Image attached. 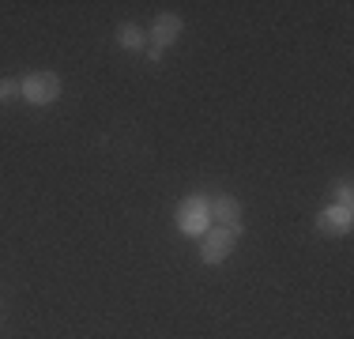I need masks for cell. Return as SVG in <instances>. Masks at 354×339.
Returning <instances> with one entry per match:
<instances>
[{
	"mask_svg": "<svg viewBox=\"0 0 354 339\" xmlns=\"http://www.w3.org/2000/svg\"><path fill=\"white\" fill-rule=\"evenodd\" d=\"M19 95L30 102V106H49V102L61 98V75L57 72H30L27 80L19 83Z\"/></svg>",
	"mask_w": 354,
	"mask_h": 339,
	"instance_id": "1",
	"label": "cell"
},
{
	"mask_svg": "<svg viewBox=\"0 0 354 339\" xmlns=\"http://www.w3.org/2000/svg\"><path fill=\"white\" fill-rule=\"evenodd\" d=\"M177 226H181V234L204 237L207 226H212V215H207V196L181 200V208H177Z\"/></svg>",
	"mask_w": 354,
	"mask_h": 339,
	"instance_id": "2",
	"label": "cell"
},
{
	"mask_svg": "<svg viewBox=\"0 0 354 339\" xmlns=\"http://www.w3.org/2000/svg\"><path fill=\"white\" fill-rule=\"evenodd\" d=\"M234 241H238V234H230L226 226H207V234L200 237V260L204 264H223L230 257Z\"/></svg>",
	"mask_w": 354,
	"mask_h": 339,
	"instance_id": "3",
	"label": "cell"
},
{
	"mask_svg": "<svg viewBox=\"0 0 354 339\" xmlns=\"http://www.w3.org/2000/svg\"><path fill=\"white\" fill-rule=\"evenodd\" d=\"M207 215H212V226H226V230L238 234V237L245 230V223H241V203L234 196H212L207 200Z\"/></svg>",
	"mask_w": 354,
	"mask_h": 339,
	"instance_id": "4",
	"label": "cell"
},
{
	"mask_svg": "<svg viewBox=\"0 0 354 339\" xmlns=\"http://www.w3.org/2000/svg\"><path fill=\"white\" fill-rule=\"evenodd\" d=\"M351 208H343V203H332V208H324L317 215V230L320 234H347L351 230Z\"/></svg>",
	"mask_w": 354,
	"mask_h": 339,
	"instance_id": "5",
	"label": "cell"
},
{
	"mask_svg": "<svg viewBox=\"0 0 354 339\" xmlns=\"http://www.w3.org/2000/svg\"><path fill=\"white\" fill-rule=\"evenodd\" d=\"M151 38H155V46L158 49H166V46H174L177 38H181V19H177V15H158L155 19V27H151Z\"/></svg>",
	"mask_w": 354,
	"mask_h": 339,
	"instance_id": "6",
	"label": "cell"
},
{
	"mask_svg": "<svg viewBox=\"0 0 354 339\" xmlns=\"http://www.w3.org/2000/svg\"><path fill=\"white\" fill-rule=\"evenodd\" d=\"M117 38H121L124 49H143V30H140V27H121V34H117Z\"/></svg>",
	"mask_w": 354,
	"mask_h": 339,
	"instance_id": "7",
	"label": "cell"
},
{
	"mask_svg": "<svg viewBox=\"0 0 354 339\" xmlns=\"http://www.w3.org/2000/svg\"><path fill=\"white\" fill-rule=\"evenodd\" d=\"M15 95H19V83H15V80H0V102H12Z\"/></svg>",
	"mask_w": 354,
	"mask_h": 339,
	"instance_id": "8",
	"label": "cell"
},
{
	"mask_svg": "<svg viewBox=\"0 0 354 339\" xmlns=\"http://www.w3.org/2000/svg\"><path fill=\"white\" fill-rule=\"evenodd\" d=\"M339 203H343V208H351V185L347 181L339 185Z\"/></svg>",
	"mask_w": 354,
	"mask_h": 339,
	"instance_id": "9",
	"label": "cell"
}]
</instances>
